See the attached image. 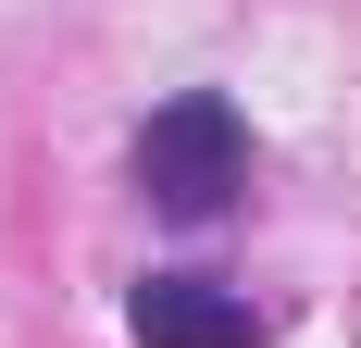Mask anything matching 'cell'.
<instances>
[{
  "label": "cell",
  "mask_w": 361,
  "mask_h": 348,
  "mask_svg": "<svg viewBox=\"0 0 361 348\" xmlns=\"http://www.w3.org/2000/svg\"><path fill=\"white\" fill-rule=\"evenodd\" d=\"M237 174H250V137H237V100L224 87H187L137 125V187L149 211H175V224H212L237 199Z\"/></svg>",
  "instance_id": "obj_1"
},
{
  "label": "cell",
  "mask_w": 361,
  "mask_h": 348,
  "mask_svg": "<svg viewBox=\"0 0 361 348\" xmlns=\"http://www.w3.org/2000/svg\"><path fill=\"white\" fill-rule=\"evenodd\" d=\"M274 323L212 274H149L137 286V348H262Z\"/></svg>",
  "instance_id": "obj_2"
}]
</instances>
